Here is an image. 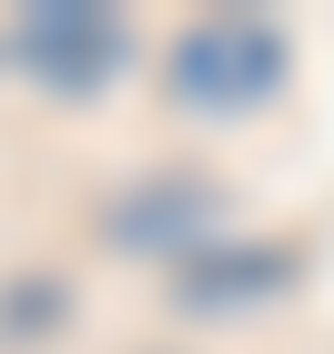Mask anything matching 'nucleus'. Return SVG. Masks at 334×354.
I'll use <instances>...</instances> for the list:
<instances>
[{"instance_id": "7ed1b4c3", "label": "nucleus", "mask_w": 334, "mask_h": 354, "mask_svg": "<svg viewBox=\"0 0 334 354\" xmlns=\"http://www.w3.org/2000/svg\"><path fill=\"white\" fill-rule=\"evenodd\" d=\"M203 223H213V192H203V183H152L142 203L111 213V233H122V243H152V253H183Z\"/></svg>"}, {"instance_id": "f257e3e1", "label": "nucleus", "mask_w": 334, "mask_h": 354, "mask_svg": "<svg viewBox=\"0 0 334 354\" xmlns=\"http://www.w3.org/2000/svg\"><path fill=\"white\" fill-rule=\"evenodd\" d=\"M284 30L263 10H203L183 41H172V102L183 111H253L284 91Z\"/></svg>"}, {"instance_id": "f03ea898", "label": "nucleus", "mask_w": 334, "mask_h": 354, "mask_svg": "<svg viewBox=\"0 0 334 354\" xmlns=\"http://www.w3.org/2000/svg\"><path fill=\"white\" fill-rule=\"evenodd\" d=\"M21 61H30L51 91H91L111 61H122V21L91 10V0H51V10L21 21Z\"/></svg>"}]
</instances>
